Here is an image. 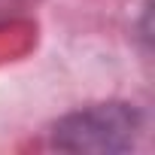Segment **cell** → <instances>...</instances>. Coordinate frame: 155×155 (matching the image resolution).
Here are the masks:
<instances>
[{
  "instance_id": "cell-1",
  "label": "cell",
  "mask_w": 155,
  "mask_h": 155,
  "mask_svg": "<svg viewBox=\"0 0 155 155\" xmlns=\"http://www.w3.org/2000/svg\"><path fill=\"white\" fill-rule=\"evenodd\" d=\"M143 128V116L128 101H101L61 116L52 125V146L61 152L119 155L131 152Z\"/></svg>"
}]
</instances>
